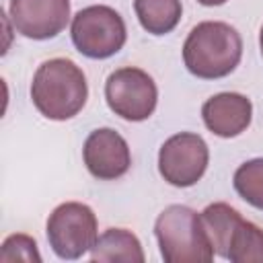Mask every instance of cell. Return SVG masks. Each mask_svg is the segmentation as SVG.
Segmentation results:
<instances>
[{
  "label": "cell",
  "mask_w": 263,
  "mask_h": 263,
  "mask_svg": "<svg viewBox=\"0 0 263 263\" xmlns=\"http://www.w3.org/2000/svg\"><path fill=\"white\" fill-rule=\"evenodd\" d=\"M70 35L74 47L90 60H107L121 51L127 41L123 16L107 4H92L78 10L72 16Z\"/></svg>",
  "instance_id": "obj_4"
},
{
  "label": "cell",
  "mask_w": 263,
  "mask_h": 263,
  "mask_svg": "<svg viewBox=\"0 0 263 263\" xmlns=\"http://www.w3.org/2000/svg\"><path fill=\"white\" fill-rule=\"evenodd\" d=\"M154 236L166 263H210L216 255L201 216L183 203L166 205L158 214Z\"/></svg>",
  "instance_id": "obj_3"
},
{
  "label": "cell",
  "mask_w": 263,
  "mask_h": 263,
  "mask_svg": "<svg viewBox=\"0 0 263 263\" xmlns=\"http://www.w3.org/2000/svg\"><path fill=\"white\" fill-rule=\"evenodd\" d=\"M134 12L150 35L171 33L183 14L181 0H134Z\"/></svg>",
  "instance_id": "obj_13"
},
{
  "label": "cell",
  "mask_w": 263,
  "mask_h": 263,
  "mask_svg": "<svg viewBox=\"0 0 263 263\" xmlns=\"http://www.w3.org/2000/svg\"><path fill=\"white\" fill-rule=\"evenodd\" d=\"M199 4H203V6H222L224 2H228V0H197Z\"/></svg>",
  "instance_id": "obj_17"
},
{
  "label": "cell",
  "mask_w": 263,
  "mask_h": 263,
  "mask_svg": "<svg viewBox=\"0 0 263 263\" xmlns=\"http://www.w3.org/2000/svg\"><path fill=\"white\" fill-rule=\"evenodd\" d=\"M205 127L218 138L240 136L253 119V103L240 92H218L201 105Z\"/></svg>",
  "instance_id": "obj_10"
},
{
  "label": "cell",
  "mask_w": 263,
  "mask_h": 263,
  "mask_svg": "<svg viewBox=\"0 0 263 263\" xmlns=\"http://www.w3.org/2000/svg\"><path fill=\"white\" fill-rule=\"evenodd\" d=\"M203 228L208 232V238L214 247V253L224 257L228 255V242L232 236V230L236 228V224L240 222V212L224 201H216L205 205V210L199 214Z\"/></svg>",
  "instance_id": "obj_12"
},
{
  "label": "cell",
  "mask_w": 263,
  "mask_h": 263,
  "mask_svg": "<svg viewBox=\"0 0 263 263\" xmlns=\"http://www.w3.org/2000/svg\"><path fill=\"white\" fill-rule=\"evenodd\" d=\"M240 33L222 21H203L195 25L183 43V64L201 80L228 76L240 64Z\"/></svg>",
  "instance_id": "obj_2"
},
{
  "label": "cell",
  "mask_w": 263,
  "mask_h": 263,
  "mask_svg": "<svg viewBox=\"0 0 263 263\" xmlns=\"http://www.w3.org/2000/svg\"><path fill=\"white\" fill-rule=\"evenodd\" d=\"M105 101L117 117L125 121H144L156 109L158 88L148 72L136 66H125L107 76Z\"/></svg>",
  "instance_id": "obj_6"
},
{
  "label": "cell",
  "mask_w": 263,
  "mask_h": 263,
  "mask_svg": "<svg viewBox=\"0 0 263 263\" xmlns=\"http://www.w3.org/2000/svg\"><path fill=\"white\" fill-rule=\"evenodd\" d=\"M0 261L12 263V261H25V263H41V253L37 249V242L33 236L16 232L4 238L0 247Z\"/></svg>",
  "instance_id": "obj_16"
},
{
  "label": "cell",
  "mask_w": 263,
  "mask_h": 263,
  "mask_svg": "<svg viewBox=\"0 0 263 263\" xmlns=\"http://www.w3.org/2000/svg\"><path fill=\"white\" fill-rule=\"evenodd\" d=\"M86 171L99 181H115L132 166V152L125 138L113 127L92 129L82 146Z\"/></svg>",
  "instance_id": "obj_9"
},
{
  "label": "cell",
  "mask_w": 263,
  "mask_h": 263,
  "mask_svg": "<svg viewBox=\"0 0 263 263\" xmlns=\"http://www.w3.org/2000/svg\"><path fill=\"white\" fill-rule=\"evenodd\" d=\"M236 193L257 210H263V158L242 162L232 177Z\"/></svg>",
  "instance_id": "obj_15"
},
{
  "label": "cell",
  "mask_w": 263,
  "mask_h": 263,
  "mask_svg": "<svg viewBox=\"0 0 263 263\" xmlns=\"http://www.w3.org/2000/svg\"><path fill=\"white\" fill-rule=\"evenodd\" d=\"M86 99V76L76 62L68 58H51L35 70L31 101L43 117L51 121L72 119L82 111Z\"/></svg>",
  "instance_id": "obj_1"
},
{
  "label": "cell",
  "mask_w": 263,
  "mask_h": 263,
  "mask_svg": "<svg viewBox=\"0 0 263 263\" xmlns=\"http://www.w3.org/2000/svg\"><path fill=\"white\" fill-rule=\"evenodd\" d=\"M226 259L232 263H263V228L240 218L232 230Z\"/></svg>",
  "instance_id": "obj_14"
},
{
  "label": "cell",
  "mask_w": 263,
  "mask_h": 263,
  "mask_svg": "<svg viewBox=\"0 0 263 263\" xmlns=\"http://www.w3.org/2000/svg\"><path fill=\"white\" fill-rule=\"evenodd\" d=\"M259 47H261V55H263V27L259 31Z\"/></svg>",
  "instance_id": "obj_18"
},
{
  "label": "cell",
  "mask_w": 263,
  "mask_h": 263,
  "mask_svg": "<svg viewBox=\"0 0 263 263\" xmlns=\"http://www.w3.org/2000/svg\"><path fill=\"white\" fill-rule=\"evenodd\" d=\"M92 261H125L142 263L146 259L140 238L127 228H107L99 234L95 247L90 249Z\"/></svg>",
  "instance_id": "obj_11"
},
{
  "label": "cell",
  "mask_w": 263,
  "mask_h": 263,
  "mask_svg": "<svg viewBox=\"0 0 263 263\" xmlns=\"http://www.w3.org/2000/svg\"><path fill=\"white\" fill-rule=\"evenodd\" d=\"M8 18L23 37L45 41L66 29L70 0H10Z\"/></svg>",
  "instance_id": "obj_8"
},
{
  "label": "cell",
  "mask_w": 263,
  "mask_h": 263,
  "mask_svg": "<svg viewBox=\"0 0 263 263\" xmlns=\"http://www.w3.org/2000/svg\"><path fill=\"white\" fill-rule=\"evenodd\" d=\"M47 242L51 251L66 261L90 253L99 238L97 214L82 201H64L47 218Z\"/></svg>",
  "instance_id": "obj_5"
},
{
  "label": "cell",
  "mask_w": 263,
  "mask_h": 263,
  "mask_svg": "<svg viewBox=\"0 0 263 263\" xmlns=\"http://www.w3.org/2000/svg\"><path fill=\"white\" fill-rule=\"evenodd\" d=\"M210 162V148L199 134L179 132L158 150V173L173 187L195 185Z\"/></svg>",
  "instance_id": "obj_7"
}]
</instances>
